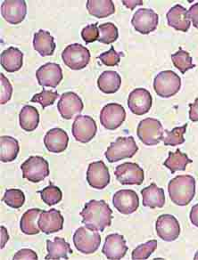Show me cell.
Masks as SVG:
<instances>
[{
	"label": "cell",
	"mask_w": 198,
	"mask_h": 260,
	"mask_svg": "<svg viewBox=\"0 0 198 260\" xmlns=\"http://www.w3.org/2000/svg\"><path fill=\"white\" fill-rule=\"evenodd\" d=\"M82 223L90 229L95 231L104 232L112 224V210L105 201L91 200L85 204L80 212Z\"/></svg>",
	"instance_id": "obj_1"
},
{
	"label": "cell",
	"mask_w": 198,
	"mask_h": 260,
	"mask_svg": "<svg viewBox=\"0 0 198 260\" xmlns=\"http://www.w3.org/2000/svg\"><path fill=\"white\" fill-rule=\"evenodd\" d=\"M169 199L178 206H187L195 194V180L189 175L177 176L168 184Z\"/></svg>",
	"instance_id": "obj_2"
},
{
	"label": "cell",
	"mask_w": 198,
	"mask_h": 260,
	"mask_svg": "<svg viewBox=\"0 0 198 260\" xmlns=\"http://www.w3.org/2000/svg\"><path fill=\"white\" fill-rule=\"evenodd\" d=\"M137 150L138 147L133 137L117 138L106 150L105 158L108 162H117L122 159L132 158Z\"/></svg>",
	"instance_id": "obj_3"
},
{
	"label": "cell",
	"mask_w": 198,
	"mask_h": 260,
	"mask_svg": "<svg viewBox=\"0 0 198 260\" xmlns=\"http://www.w3.org/2000/svg\"><path fill=\"white\" fill-rule=\"evenodd\" d=\"M73 243L79 252L86 255L93 254L101 244V236L97 231L81 226L74 233Z\"/></svg>",
	"instance_id": "obj_4"
},
{
	"label": "cell",
	"mask_w": 198,
	"mask_h": 260,
	"mask_svg": "<svg viewBox=\"0 0 198 260\" xmlns=\"http://www.w3.org/2000/svg\"><path fill=\"white\" fill-rule=\"evenodd\" d=\"M163 133L164 129L158 119L148 118L141 120L137 126V137L145 145L148 146L158 145L163 140Z\"/></svg>",
	"instance_id": "obj_5"
},
{
	"label": "cell",
	"mask_w": 198,
	"mask_h": 260,
	"mask_svg": "<svg viewBox=\"0 0 198 260\" xmlns=\"http://www.w3.org/2000/svg\"><path fill=\"white\" fill-rule=\"evenodd\" d=\"M181 80L173 71H163L158 73L154 80V89L159 96L172 98L180 91Z\"/></svg>",
	"instance_id": "obj_6"
},
{
	"label": "cell",
	"mask_w": 198,
	"mask_h": 260,
	"mask_svg": "<svg viewBox=\"0 0 198 260\" xmlns=\"http://www.w3.org/2000/svg\"><path fill=\"white\" fill-rule=\"evenodd\" d=\"M90 50L80 44L69 45L62 53L65 64L73 71L84 69L90 63Z\"/></svg>",
	"instance_id": "obj_7"
},
{
	"label": "cell",
	"mask_w": 198,
	"mask_h": 260,
	"mask_svg": "<svg viewBox=\"0 0 198 260\" xmlns=\"http://www.w3.org/2000/svg\"><path fill=\"white\" fill-rule=\"evenodd\" d=\"M22 177L32 183H39L49 176V164L40 156H31L21 166Z\"/></svg>",
	"instance_id": "obj_8"
},
{
	"label": "cell",
	"mask_w": 198,
	"mask_h": 260,
	"mask_svg": "<svg viewBox=\"0 0 198 260\" xmlns=\"http://www.w3.org/2000/svg\"><path fill=\"white\" fill-rule=\"evenodd\" d=\"M97 123L90 116L79 115L72 124V132L76 141L87 144L97 134Z\"/></svg>",
	"instance_id": "obj_9"
},
{
	"label": "cell",
	"mask_w": 198,
	"mask_h": 260,
	"mask_svg": "<svg viewBox=\"0 0 198 260\" xmlns=\"http://www.w3.org/2000/svg\"><path fill=\"white\" fill-rule=\"evenodd\" d=\"M159 16L153 9L140 8L134 14L131 23L137 32L148 35L158 26Z\"/></svg>",
	"instance_id": "obj_10"
},
{
	"label": "cell",
	"mask_w": 198,
	"mask_h": 260,
	"mask_svg": "<svg viewBox=\"0 0 198 260\" xmlns=\"http://www.w3.org/2000/svg\"><path fill=\"white\" fill-rule=\"evenodd\" d=\"M117 180L123 185H140L144 182V170L137 163L125 162L116 167L115 171Z\"/></svg>",
	"instance_id": "obj_11"
},
{
	"label": "cell",
	"mask_w": 198,
	"mask_h": 260,
	"mask_svg": "<svg viewBox=\"0 0 198 260\" xmlns=\"http://www.w3.org/2000/svg\"><path fill=\"white\" fill-rule=\"evenodd\" d=\"M155 230L158 237L162 241L174 242L180 236V223L173 215L163 214L157 218L155 223Z\"/></svg>",
	"instance_id": "obj_12"
},
{
	"label": "cell",
	"mask_w": 198,
	"mask_h": 260,
	"mask_svg": "<svg viewBox=\"0 0 198 260\" xmlns=\"http://www.w3.org/2000/svg\"><path fill=\"white\" fill-rule=\"evenodd\" d=\"M126 119V112L119 104H108L100 112V123L107 130H116L122 126Z\"/></svg>",
	"instance_id": "obj_13"
},
{
	"label": "cell",
	"mask_w": 198,
	"mask_h": 260,
	"mask_svg": "<svg viewBox=\"0 0 198 260\" xmlns=\"http://www.w3.org/2000/svg\"><path fill=\"white\" fill-rule=\"evenodd\" d=\"M112 204L120 213L130 215L139 207V198L136 191L130 189H123L116 191L112 197Z\"/></svg>",
	"instance_id": "obj_14"
},
{
	"label": "cell",
	"mask_w": 198,
	"mask_h": 260,
	"mask_svg": "<svg viewBox=\"0 0 198 260\" xmlns=\"http://www.w3.org/2000/svg\"><path fill=\"white\" fill-rule=\"evenodd\" d=\"M36 78L41 87L55 88L64 78L61 66L54 62H47L37 70Z\"/></svg>",
	"instance_id": "obj_15"
},
{
	"label": "cell",
	"mask_w": 198,
	"mask_h": 260,
	"mask_svg": "<svg viewBox=\"0 0 198 260\" xmlns=\"http://www.w3.org/2000/svg\"><path fill=\"white\" fill-rule=\"evenodd\" d=\"M2 17L10 24H19L25 19L27 4L24 0H6L1 5Z\"/></svg>",
	"instance_id": "obj_16"
},
{
	"label": "cell",
	"mask_w": 198,
	"mask_h": 260,
	"mask_svg": "<svg viewBox=\"0 0 198 260\" xmlns=\"http://www.w3.org/2000/svg\"><path fill=\"white\" fill-rule=\"evenodd\" d=\"M87 181L91 187L97 190H103L108 185L110 173L104 161L90 163L87 170Z\"/></svg>",
	"instance_id": "obj_17"
},
{
	"label": "cell",
	"mask_w": 198,
	"mask_h": 260,
	"mask_svg": "<svg viewBox=\"0 0 198 260\" xmlns=\"http://www.w3.org/2000/svg\"><path fill=\"white\" fill-rule=\"evenodd\" d=\"M58 109L64 119H72L82 112L84 104L78 94L73 92H66L62 94L58 102Z\"/></svg>",
	"instance_id": "obj_18"
},
{
	"label": "cell",
	"mask_w": 198,
	"mask_h": 260,
	"mask_svg": "<svg viewBox=\"0 0 198 260\" xmlns=\"http://www.w3.org/2000/svg\"><path fill=\"white\" fill-rule=\"evenodd\" d=\"M152 95L145 88L134 89L128 98V106L135 115L142 116L148 113L152 107Z\"/></svg>",
	"instance_id": "obj_19"
},
{
	"label": "cell",
	"mask_w": 198,
	"mask_h": 260,
	"mask_svg": "<svg viewBox=\"0 0 198 260\" xmlns=\"http://www.w3.org/2000/svg\"><path fill=\"white\" fill-rule=\"evenodd\" d=\"M126 241L123 235L112 234L107 235L102 252L107 259L120 260L123 258L128 251Z\"/></svg>",
	"instance_id": "obj_20"
},
{
	"label": "cell",
	"mask_w": 198,
	"mask_h": 260,
	"mask_svg": "<svg viewBox=\"0 0 198 260\" xmlns=\"http://www.w3.org/2000/svg\"><path fill=\"white\" fill-rule=\"evenodd\" d=\"M38 224L42 233L51 235L63 230L64 217L62 216L61 212L55 209H51L48 211L43 210L39 217Z\"/></svg>",
	"instance_id": "obj_21"
},
{
	"label": "cell",
	"mask_w": 198,
	"mask_h": 260,
	"mask_svg": "<svg viewBox=\"0 0 198 260\" xmlns=\"http://www.w3.org/2000/svg\"><path fill=\"white\" fill-rule=\"evenodd\" d=\"M69 144V137L62 128H52L44 138V145L48 152L61 153L65 152Z\"/></svg>",
	"instance_id": "obj_22"
},
{
	"label": "cell",
	"mask_w": 198,
	"mask_h": 260,
	"mask_svg": "<svg viewBox=\"0 0 198 260\" xmlns=\"http://www.w3.org/2000/svg\"><path fill=\"white\" fill-rule=\"evenodd\" d=\"M166 18L168 24L176 30L187 32L190 28L191 22L187 18V11L181 5H176L169 9Z\"/></svg>",
	"instance_id": "obj_23"
},
{
	"label": "cell",
	"mask_w": 198,
	"mask_h": 260,
	"mask_svg": "<svg viewBox=\"0 0 198 260\" xmlns=\"http://www.w3.org/2000/svg\"><path fill=\"white\" fill-rule=\"evenodd\" d=\"M141 194L143 197L142 203L145 207L150 209L162 208L165 204V194L162 188H160L152 183L148 187H145L141 190Z\"/></svg>",
	"instance_id": "obj_24"
},
{
	"label": "cell",
	"mask_w": 198,
	"mask_h": 260,
	"mask_svg": "<svg viewBox=\"0 0 198 260\" xmlns=\"http://www.w3.org/2000/svg\"><path fill=\"white\" fill-rule=\"evenodd\" d=\"M0 61L6 72L14 73L18 72L19 70L22 68L23 63V54L22 51L16 47H9L7 50L2 52L0 56Z\"/></svg>",
	"instance_id": "obj_25"
},
{
	"label": "cell",
	"mask_w": 198,
	"mask_h": 260,
	"mask_svg": "<svg viewBox=\"0 0 198 260\" xmlns=\"http://www.w3.org/2000/svg\"><path fill=\"white\" fill-rule=\"evenodd\" d=\"M56 45L54 43V37L44 29H40L34 34L33 47L41 56H51L55 50Z\"/></svg>",
	"instance_id": "obj_26"
},
{
	"label": "cell",
	"mask_w": 198,
	"mask_h": 260,
	"mask_svg": "<svg viewBox=\"0 0 198 260\" xmlns=\"http://www.w3.org/2000/svg\"><path fill=\"white\" fill-rule=\"evenodd\" d=\"M47 255L45 259H68L69 254H72V249L65 239L55 237L54 242L47 241Z\"/></svg>",
	"instance_id": "obj_27"
},
{
	"label": "cell",
	"mask_w": 198,
	"mask_h": 260,
	"mask_svg": "<svg viewBox=\"0 0 198 260\" xmlns=\"http://www.w3.org/2000/svg\"><path fill=\"white\" fill-rule=\"evenodd\" d=\"M122 85V78L119 73L112 71H105L97 80V87L105 94H112L119 90Z\"/></svg>",
	"instance_id": "obj_28"
},
{
	"label": "cell",
	"mask_w": 198,
	"mask_h": 260,
	"mask_svg": "<svg viewBox=\"0 0 198 260\" xmlns=\"http://www.w3.org/2000/svg\"><path fill=\"white\" fill-rule=\"evenodd\" d=\"M20 152L19 142L8 136L0 138V159L2 162L14 161Z\"/></svg>",
	"instance_id": "obj_29"
},
{
	"label": "cell",
	"mask_w": 198,
	"mask_h": 260,
	"mask_svg": "<svg viewBox=\"0 0 198 260\" xmlns=\"http://www.w3.org/2000/svg\"><path fill=\"white\" fill-rule=\"evenodd\" d=\"M42 211L43 210L40 209H31L22 215L20 221V228L24 235H35L40 234L41 230L38 221Z\"/></svg>",
	"instance_id": "obj_30"
},
{
	"label": "cell",
	"mask_w": 198,
	"mask_h": 260,
	"mask_svg": "<svg viewBox=\"0 0 198 260\" xmlns=\"http://www.w3.org/2000/svg\"><path fill=\"white\" fill-rule=\"evenodd\" d=\"M87 9L90 15L97 18H106L116 12L112 0H88Z\"/></svg>",
	"instance_id": "obj_31"
},
{
	"label": "cell",
	"mask_w": 198,
	"mask_h": 260,
	"mask_svg": "<svg viewBox=\"0 0 198 260\" xmlns=\"http://www.w3.org/2000/svg\"><path fill=\"white\" fill-rule=\"evenodd\" d=\"M40 123V113L35 107L25 105L19 114V124L22 129L32 132L36 129Z\"/></svg>",
	"instance_id": "obj_32"
},
{
	"label": "cell",
	"mask_w": 198,
	"mask_h": 260,
	"mask_svg": "<svg viewBox=\"0 0 198 260\" xmlns=\"http://www.w3.org/2000/svg\"><path fill=\"white\" fill-rule=\"evenodd\" d=\"M189 163H192V159H189L186 153L180 152V149H178L176 152H169V157L163 165L171 170V173L174 174L177 171H185L187 164Z\"/></svg>",
	"instance_id": "obj_33"
},
{
	"label": "cell",
	"mask_w": 198,
	"mask_h": 260,
	"mask_svg": "<svg viewBox=\"0 0 198 260\" xmlns=\"http://www.w3.org/2000/svg\"><path fill=\"white\" fill-rule=\"evenodd\" d=\"M173 64L182 74L187 73L188 70L193 69L195 65L192 62V57L187 51H184L181 47L179 51L172 55Z\"/></svg>",
	"instance_id": "obj_34"
},
{
	"label": "cell",
	"mask_w": 198,
	"mask_h": 260,
	"mask_svg": "<svg viewBox=\"0 0 198 260\" xmlns=\"http://www.w3.org/2000/svg\"><path fill=\"white\" fill-rule=\"evenodd\" d=\"M99 29V39L98 41L100 43L109 45L117 40L119 38L118 29L112 22H106L98 26Z\"/></svg>",
	"instance_id": "obj_35"
},
{
	"label": "cell",
	"mask_w": 198,
	"mask_h": 260,
	"mask_svg": "<svg viewBox=\"0 0 198 260\" xmlns=\"http://www.w3.org/2000/svg\"><path fill=\"white\" fill-rule=\"evenodd\" d=\"M40 196L42 201L47 205L54 206L61 202L63 199V192L60 188L50 183L47 187L44 188L43 190L40 191Z\"/></svg>",
	"instance_id": "obj_36"
},
{
	"label": "cell",
	"mask_w": 198,
	"mask_h": 260,
	"mask_svg": "<svg viewBox=\"0 0 198 260\" xmlns=\"http://www.w3.org/2000/svg\"><path fill=\"white\" fill-rule=\"evenodd\" d=\"M3 202L13 209H20L25 203V195L20 189H8L5 192Z\"/></svg>",
	"instance_id": "obj_37"
},
{
	"label": "cell",
	"mask_w": 198,
	"mask_h": 260,
	"mask_svg": "<svg viewBox=\"0 0 198 260\" xmlns=\"http://www.w3.org/2000/svg\"><path fill=\"white\" fill-rule=\"evenodd\" d=\"M187 124H185L184 126H178L173 128L172 131L164 130L167 137L163 138V144L165 146L171 145V146H177V145H182L185 143V138L184 134L187 131Z\"/></svg>",
	"instance_id": "obj_38"
},
{
	"label": "cell",
	"mask_w": 198,
	"mask_h": 260,
	"mask_svg": "<svg viewBox=\"0 0 198 260\" xmlns=\"http://www.w3.org/2000/svg\"><path fill=\"white\" fill-rule=\"evenodd\" d=\"M157 249V241L151 240L144 244L137 246L131 254V258L133 260L148 259L152 253Z\"/></svg>",
	"instance_id": "obj_39"
},
{
	"label": "cell",
	"mask_w": 198,
	"mask_h": 260,
	"mask_svg": "<svg viewBox=\"0 0 198 260\" xmlns=\"http://www.w3.org/2000/svg\"><path fill=\"white\" fill-rule=\"evenodd\" d=\"M59 98V94L58 92L55 91L46 90L44 88L43 91L40 93V94H36L33 98L31 102L32 103H38L40 104L42 106V109H45L47 106H50V105H54L55 100Z\"/></svg>",
	"instance_id": "obj_40"
},
{
	"label": "cell",
	"mask_w": 198,
	"mask_h": 260,
	"mask_svg": "<svg viewBox=\"0 0 198 260\" xmlns=\"http://www.w3.org/2000/svg\"><path fill=\"white\" fill-rule=\"evenodd\" d=\"M123 56H124L123 53L116 52L115 47H112L110 48V50L100 54L98 59L105 66L114 67V66H117V65L119 64V62L121 61V58L123 57Z\"/></svg>",
	"instance_id": "obj_41"
},
{
	"label": "cell",
	"mask_w": 198,
	"mask_h": 260,
	"mask_svg": "<svg viewBox=\"0 0 198 260\" xmlns=\"http://www.w3.org/2000/svg\"><path fill=\"white\" fill-rule=\"evenodd\" d=\"M1 78V87H0V103L1 105L7 104L11 99L13 94V87L9 82L8 78H6L3 73L0 74Z\"/></svg>",
	"instance_id": "obj_42"
},
{
	"label": "cell",
	"mask_w": 198,
	"mask_h": 260,
	"mask_svg": "<svg viewBox=\"0 0 198 260\" xmlns=\"http://www.w3.org/2000/svg\"><path fill=\"white\" fill-rule=\"evenodd\" d=\"M81 38L85 43H93L99 39V29L97 23L86 26L81 31Z\"/></svg>",
	"instance_id": "obj_43"
},
{
	"label": "cell",
	"mask_w": 198,
	"mask_h": 260,
	"mask_svg": "<svg viewBox=\"0 0 198 260\" xmlns=\"http://www.w3.org/2000/svg\"><path fill=\"white\" fill-rule=\"evenodd\" d=\"M14 260H22V259H32L37 260L39 259L38 255H37L35 251H33L32 249H20L19 251L15 253L14 256Z\"/></svg>",
	"instance_id": "obj_44"
},
{
	"label": "cell",
	"mask_w": 198,
	"mask_h": 260,
	"mask_svg": "<svg viewBox=\"0 0 198 260\" xmlns=\"http://www.w3.org/2000/svg\"><path fill=\"white\" fill-rule=\"evenodd\" d=\"M187 18L195 28H198V3L193 5L187 11Z\"/></svg>",
	"instance_id": "obj_45"
},
{
	"label": "cell",
	"mask_w": 198,
	"mask_h": 260,
	"mask_svg": "<svg viewBox=\"0 0 198 260\" xmlns=\"http://www.w3.org/2000/svg\"><path fill=\"white\" fill-rule=\"evenodd\" d=\"M189 119L193 122H198V98L194 100L193 104L189 105Z\"/></svg>",
	"instance_id": "obj_46"
},
{
	"label": "cell",
	"mask_w": 198,
	"mask_h": 260,
	"mask_svg": "<svg viewBox=\"0 0 198 260\" xmlns=\"http://www.w3.org/2000/svg\"><path fill=\"white\" fill-rule=\"evenodd\" d=\"M189 218H190L191 223L194 224V226L198 228V203L192 207Z\"/></svg>",
	"instance_id": "obj_47"
},
{
	"label": "cell",
	"mask_w": 198,
	"mask_h": 260,
	"mask_svg": "<svg viewBox=\"0 0 198 260\" xmlns=\"http://www.w3.org/2000/svg\"><path fill=\"white\" fill-rule=\"evenodd\" d=\"M122 2H123V4L125 7L130 8V10H133L134 8L137 7V6L143 5V1L142 0H123Z\"/></svg>",
	"instance_id": "obj_48"
},
{
	"label": "cell",
	"mask_w": 198,
	"mask_h": 260,
	"mask_svg": "<svg viewBox=\"0 0 198 260\" xmlns=\"http://www.w3.org/2000/svg\"><path fill=\"white\" fill-rule=\"evenodd\" d=\"M9 240V235H8V231L4 226H1V249H3L5 244L8 242Z\"/></svg>",
	"instance_id": "obj_49"
},
{
	"label": "cell",
	"mask_w": 198,
	"mask_h": 260,
	"mask_svg": "<svg viewBox=\"0 0 198 260\" xmlns=\"http://www.w3.org/2000/svg\"><path fill=\"white\" fill-rule=\"evenodd\" d=\"M194 259L198 260V251H197V252L195 253V255H194Z\"/></svg>",
	"instance_id": "obj_50"
}]
</instances>
